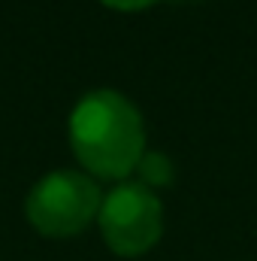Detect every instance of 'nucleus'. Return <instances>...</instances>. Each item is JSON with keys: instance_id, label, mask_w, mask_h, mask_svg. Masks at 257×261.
Segmentation results:
<instances>
[{"instance_id": "obj_4", "label": "nucleus", "mask_w": 257, "mask_h": 261, "mask_svg": "<svg viewBox=\"0 0 257 261\" xmlns=\"http://www.w3.org/2000/svg\"><path fill=\"white\" fill-rule=\"evenodd\" d=\"M136 170L142 176V186H167L173 179V164L164 152H142Z\"/></svg>"}, {"instance_id": "obj_3", "label": "nucleus", "mask_w": 257, "mask_h": 261, "mask_svg": "<svg viewBox=\"0 0 257 261\" xmlns=\"http://www.w3.org/2000/svg\"><path fill=\"white\" fill-rule=\"evenodd\" d=\"M97 219L103 240L118 255H142L164 231L160 200L142 182H118L100 200Z\"/></svg>"}, {"instance_id": "obj_2", "label": "nucleus", "mask_w": 257, "mask_h": 261, "mask_svg": "<svg viewBox=\"0 0 257 261\" xmlns=\"http://www.w3.org/2000/svg\"><path fill=\"white\" fill-rule=\"evenodd\" d=\"M100 189L79 170H55L43 176L27 195V219L43 234H79L100 213Z\"/></svg>"}, {"instance_id": "obj_5", "label": "nucleus", "mask_w": 257, "mask_h": 261, "mask_svg": "<svg viewBox=\"0 0 257 261\" xmlns=\"http://www.w3.org/2000/svg\"><path fill=\"white\" fill-rule=\"evenodd\" d=\"M103 3L112 9H142V6H151L154 0H103Z\"/></svg>"}, {"instance_id": "obj_1", "label": "nucleus", "mask_w": 257, "mask_h": 261, "mask_svg": "<svg viewBox=\"0 0 257 261\" xmlns=\"http://www.w3.org/2000/svg\"><path fill=\"white\" fill-rule=\"evenodd\" d=\"M70 146L91 173L121 179L142 158V116L112 88L88 91L70 116Z\"/></svg>"}]
</instances>
